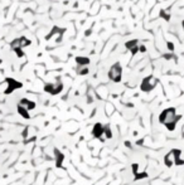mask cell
<instances>
[{"label": "cell", "instance_id": "cell-1", "mask_svg": "<svg viewBox=\"0 0 184 185\" xmlns=\"http://www.w3.org/2000/svg\"><path fill=\"white\" fill-rule=\"evenodd\" d=\"M180 118H182V115H178L174 107H169V108L163 110L162 113L159 115V122L164 125L168 128V131H174Z\"/></svg>", "mask_w": 184, "mask_h": 185}, {"label": "cell", "instance_id": "cell-2", "mask_svg": "<svg viewBox=\"0 0 184 185\" xmlns=\"http://www.w3.org/2000/svg\"><path fill=\"white\" fill-rule=\"evenodd\" d=\"M182 151L179 149H173L170 150L165 156H164V164L166 167H172L173 165H183L184 160L180 157Z\"/></svg>", "mask_w": 184, "mask_h": 185}, {"label": "cell", "instance_id": "cell-3", "mask_svg": "<svg viewBox=\"0 0 184 185\" xmlns=\"http://www.w3.org/2000/svg\"><path fill=\"white\" fill-rule=\"evenodd\" d=\"M121 76H122V67L119 62H116L111 65V68L109 71V78L112 82L117 83V82L121 81Z\"/></svg>", "mask_w": 184, "mask_h": 185}, {"label": "cell", "instance_id": "cell-4", "mask_svg": "<svg viewBox=\"0 0 184 185\" xmlns=\"http://www.w3.org/2000/svg\"><path fill=\"white\" fill-rule=\"evenodd\" d=\"M63 89V83L59 78H57V81L54 83H47L44 86V92H47V93L52 95V96H56L58 93H61Z\"/></svg>", "mask_w": 184, "mask_h": 185}, {"label": "cell", "instance_id": "cell-5", "mask_svg": "<svg viewBox=\"0 0 184 185\" xmlns=\"http://www.w3.org/2000/svg\"><path fill=\"white\" fill-rule=\"evenodd\" d=\"M156 83H158V79L154 76H148V77H145L142 79L140 88H141L142 92H146V93H148V92H150V91H153L155 88Z\"/></svg>", "mask_w": 184, "mask_h": 185}, {"label": "cell", "instance_id": "cell-6", "mask_svg": "<svg viewBox=\"0 0 184 185\" xmlns=\"http://www.w3.org/2000/svg\"><path fill=\"white\" fill-rule=\"evenodd\" d=\"M5 82H6V85H8L6 89L4 91V93H5V95H10V93H13V92H14L15 89L23 87V83H22V82L17 81V79L11 78V77H8V78L5 79Z\"/></svg>", "mask_w": 184, "mask_h": 185}, {"label": "cell", "instance_id": "cell-7", "mask_svg": "<svg viewBox=\"0 0 184 185\" xmlns=\"http://www.w3.org/2000/svg\"><path fill=\"white\" fill-rule=\"evenodd\" d=\"M103 131H105V126L101 124V122H96L94 125V127H92V131H91V134L92 136H94L95 139L100 140V141H105V137H103Z\"/></svg>", "mask_w": 184, "mask_h": 185}, {"label": "cell", "instance_id": "cell-8", "mask_svg": "<svg viewBox=\"0 0 184 185\" xmlns=\"http://www.w3.org/2000/svg\"><path fill=\"white\" fill-rule=\"evenodd\" d=\"M28 45H30V41L29 39H27L25 37H20V38H17V39H14L11 43H10V48L11 49H22V48H24V47H28Z\"/></svg>", "mask_w": 184, "mask_h": 185}, {"label": "cell", "instance_id": "cell-9", "mask_svg": "<svg viewBox=\"0 0 184 185\" xmlns=\"http://www.w3.org/2000/svg\"><path fill=\"white\" fill-rule=\"evenodd\" d=\"M138 44H139L138 39H133V41H130V42H126V43H125V47L131 52V54L135 56L136 53L140 50V47H139Z\"/></svg>", "mask_w": 184, "mask_h": 185}, {"label": "cell", "instance_id": "cell-10", "mask_svg": "<svg viewBox=\"0 0 184 185\" xmlns=\"http://www.w3.org/2000/svg\"><path fill=\"white\" fill-rule=\"evenodd\" d=\"M54 157H56V167H62L64 161V154L59 151L57 148L54 149Z\"/></svg>", "mask_w": 184, "mask_h": 185}, {"label": "cell", "instance_id": "cell-11", "mask_svg": "<svg viewBox=\"0 0 184 185\" xmlns=\"http://www.w3.org/2000/svg\"><path fill=\"white\" fill-rule=\"evenodd\" d=\"M18 104H20V106H23V107H25L28 111H32V110H34V108H35V102L29 101L28 98H22V100L19 101V103H18Z\"/></svg>", "mask_w": 184, "mask_h": 185}, {"label": "cell", "instance_id": "cell-12", "mask_svg": "<svg viewBox=\"0 0 184 185\" xmlns=\"http://www.w3.org/2000/svg\"><path fill=\"white\" fill-rule=\"evenodd\" d=\"M17 110H18V113L23 117V118H25V120H29L30 118V115H29V111L25 108V107H23V106H20V104H18V107H17Z\"/></svg>", "mask_w": 184, "mask_h": 185}, {"label": "cell", "instance_id": "cell-13", "mask_svg": "<svg viewBox=\"0 0 184 185\" xmlns=\"http://www.w3.org/2000/svg\"><path fill=\"white\" fill-rule=\"evenodd\" d=\"M76 62H77V64L80 65V67H87V65L90 64V58H87V57H77Z\"/></svg>", "mask_w": 184, "mask_h": 185}, {"label": "cell", "instance_id": "cell-14", "mask_svg": "<svg viewBox=\"0 0 184 185\" xmlns=\"http://www.w3.org/2000/svg\"><path fill=\"white\" fill-rule=\"evenodd\" d=\"M103 137H105V140H106V139H112V131H111V127H110V125H105Z\"/></svg>", "mask_w": 184, "mask_h": 185}, {"label": "cell", "instance_id": "cell-15", "mask_svg": "<svg viewBox=\"0 0 184 185\" xmlns=\"http://www.w3.org/2000/svg\"><path fill=\"white\" fill-rule=\"evenodd\" d=\"M145 178H148V174L146 173H138L136 175H134V180L136 181V180H140V179H145Z\"/></svg>", "mask_w": 184, "mask_h": 185}, {"label": "cell", "instance_id": "cell-16", "mask_svg": "<svg viewBox=\"0 0 184 185\" xmlns=\"http://www.w3.org/2000/svg\"><path fill=\"white\" fill-rule=\"evenodd\" d=\"M77 73H78V74H81V76H85V74L88 73V68H87V67H78Z\"/></svg>", "mask_w": 184, "mask_h": 185}, {"label": "cell", "instance_id": "cell-17", "mask_svg": "<svg viewBox=\"0 0 184 185\" xmlns=\"http://www.w3.org/2000/svg\"><path fill=\"white\" fill-rule=\"evenodd\" d=\"M13 50H14V52L17 53V56H18L19 58L24 57V53H23V50H22V49H19V48H18V49H13Z\"/></svg>", "mask_w": 184, "mask_h": 185}, {"label": "cell", "instance_id": "cell-18", "mask_svg": "<svg viewBox=\"0 0 184 185\" xmlns=\"http://www.w3.org/2000/svg\"><path fill=\"white\" fill-rule=\"evenodd\" d=\"M138 167H139L138 164H133V174H134V175L138 174Z\"/></svg>", "mask_w": 184, "mask_h": 185}, {"label": "cell", "instance_id": "cell-19", "mask_svg": "<svg viewBox=\"0 0 184 185\" xmlns=\"http://www.w3.org/2000/svg\"><path fill=\"white\" fill-rule=\"evenodd\" d=\"M168 47H169V49H170V50H173V49H174V45H173V43H168Z\"/></svg>", "mask_w": 184, "mask_h": 185}, {"label": "cell", "instance_id": "cell-20", "mask_svg": "<svg viewBox=\"0 0 184 185\" xmlns=\"http://www.w3.org/2000/svg\"><path fill=\"white\" fill-rule=\"evenodd\" d=\"M125 145H126L127 148H129V146H131V145H130V142H129V141H126V142H125Z\"/></svg>", "mask_w": 184, "mask_h": 185}, {"label": "cell", "instance_id": "cell-21", "mask_svg": "<svg viewBox=\"0 0 184 185\" xmlns=\"http://www.w3.org/2000/svg\"><path fill=\"white\" fill-rule=\"evenodd\" d=\"M183 28H184V20H183Z\"/></svg>", "mask_w": 184, "mask_h": 185}, {"label": "cell", "instance_id": "cell-22", "mask_svg": "<svg viewBox=\"0 0 184 185\" xmlns=\"http://www.w3.org/2000/svg\"><path fill=\"white\" fill-rule=\"evenodd\" d=\"M0 64H2V59H0Z\"/></svg>", "mask_w": 184, "mask_h": 185}]
</instances>
